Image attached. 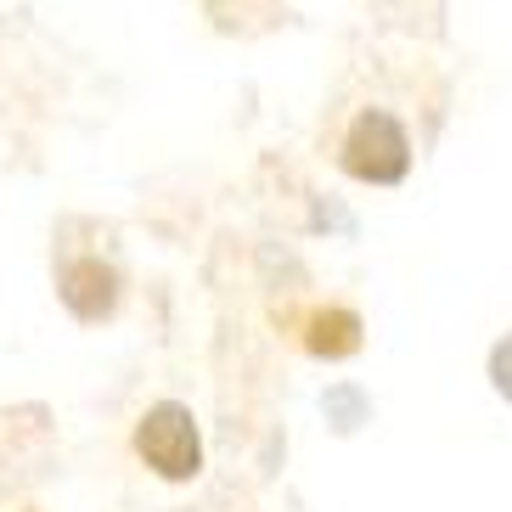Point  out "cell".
Here are the masks:
<instances>
[{
	"mask_svg": "<svg viewBox=\"0 0 512 512\" xmlns=\"http://www.w3.org/2000/svg\"><path fill=\"white\" fill-rule=\"evenodd\" d=\"M490 377H496V389L512 400V338L496 344V355H490Z\"/></svg>",
	"mask_w": 512,
	"mask_h": 512,
	"instance_id": "5b68a950",
	"label": "cell"
},
{
	"mask_svg": "<svg viewBox=\"0 0 512 512\" xmlns=\"http://www.w3.org/2000/svg\"><path fill=\"white\" fill-rule=\"evenodd\" d=\"M304 349L321 355V361H344L361 349V316L355 310H316L310 332H304Z\"/></svg>",
	"mask_w": 512,
	"mask_h": 512,
	"instance_id": "277c9868",
	"label": "cell"
},
{
	"mask_svg": "<svg viewBox=\"0 0 512 512\" xmlns=\"http://www.w3.org/2000/svg\"><path fill=\"white\" fill-rule=\"evenodd\" d=\"M136 451L147 456V467H158L164 479H192L197 462H203V445H197V422L186 406L164 400L152 406L136 428Z\"/></svg>",
	"mask_w": 512,
	"mask_h": 512,
	"instance_id": "7a4b0ae2",
	"label": "cell"
},
{
	"mask_svg": "<svg viewBox=\"0 0 512 512\" xmlns=\"http://www.w3.org/2000/svg\"><path fill=\"white\" fill-rule=\"evenodd\" d=\"M344 169L355 175V181H366V186L406 181L411 141H406V130H400V119L377 113V107L361 113V119L349 124V136H344Z\"/></svg>",
	"mask_w": 512,
	"mask_h": 512,
	"instance_id": "6da1fadb",
	"label": "cell"
},
{
	"mask_svg": "<svg viewBox=\"0 0 512 512\" xmlns=\"http://www.w3.org/2000/svg\"><path fill=\"white\" fill-rule=\"evenodd\" d=\"M62 304H68L79 321L113 316V304H119V276H113V265H102V259L68 265V271H62Z\"/></svg>",
	"mask_w": 512,
	"mask_h": 512,
	"instance_id": "3957f363",
	"label": "cell"
}]
</instances>
